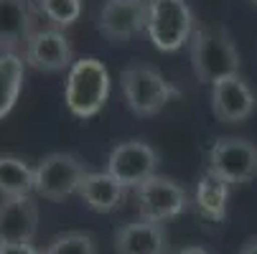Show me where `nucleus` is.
Returning a JSON list of instances; mask_svg holds the SVG:
<instances>
[{
	"instance_id": "6",
	"label": "nucleus",
	"mask_w": 257,
	"mask_h": 254,
	"mask_svg": "<svg viewBox=\"0 0 257 254\" xmlns=\"http://www.w3.org/2000/svg\"><path fill=\"white\" fill-rule=\"evenodd\" d=\"M209 170L229 186L257 178V145L247 137H216L209 150Z\"/></svg>"
},
{
	"instance_id": "24",
	"label": "nucleus",
	"mask_w": 257,
	"mask_h": 254,
	"mask_svg": "<svg viewBox=\"0 0 257 254\" xmlns=\"http://www.w3.org/2000/svg\"><path fill=\"white\" fill-rule=\"evenodd\" d=\"M249 3H252V6H257V0H249Z\"/></svg>"
},
{
	"instance_id": "16",
	"label": "nucleus",
	"mask_w": 257,
	"mask_h": 254,
	"mask_svg": "<svg viewBox=\"0 0 257 254\" xmlns=\"http://www.w3.org/2000/svg\"><path fill=\"white\" fill-rule=\"evenodd\" d=\"M194 203L204 219L216 221V224L224 221L227 219V203H229V183H224L219 175L206 170L196 183Z\"/></svg>"
},
{
	"instance_id": "15",
	"label": "nucleus",
	"mask_w": 257,
	"mask_h": 254,
	"mask_svg": "<svg viewBox=\"0 0 257 254\" xmlns=\"http://www.w3.org/2000/svg\"><path fill=\"white\" fill-rule=\"evenodd\" d=\"M79 198L97 213H109L125 203L127 198V188L120 183L117 178H112L107 170L102 173H87L82 186H79Z\"/></svg>"
},
{
	"instance_id": "1",
	"label": "nucleus",
	"mask_w": 257,
	"mask_h": 254,
	"mask_svg": "<svg viewBox=\"0 0 257 254\" xmlns=\"http://www.w3.org/2000/svg\"><path fill=\"white\" fill-rule=\"evenodd\" d=\"M189 54H191L194 77L201 84H214L219 79L239 74V66H242L239 51L229 31L222 26L196 28L189 41Z\"/></svg>"
},
{
	"instance_id": "8",
	"label": "nucleus",
	"mask_w": 257,
	"mask_h": 254,
	"mask_svg": "<svg viewBox=\"0 0 257 254\" xmlns=\"http://www.w3.org/2000/svg\"><path fill=\"white\" fill-rule=\"evenodd\" d=\"M161 163L158 150L145 140H125L107 155V173L117 178L125 188H138L156 175Z\"/></svg>"
},
{
	"instance_id": "3",
	"label": "nucleus",
	"mask_w": 257,
	"mask_h": 254,
	"mask_svg": "<svg viewBox=\"0 0 257 254\" xmlns=\"http://www.w3.org/2000/svg\"><path fill=\"white\" fill-rule=\"evenodd\" d=\"M120 89L125 104L138 117H156L166 110V104L181 92L161 74L156 66L130 64L120 71Z\"/></svg>"
},
{
	"instance_id": "20",
	"label": "nucleus",
	"mask_w": 257,
	"mask_h": 254,
	"mask_svg": "<svg viewBox=\"0 0 257 254\" xmlns=\"http://www.w3.org/2000/svg\"><path fill=\"white\" fill-rule=\"evenodd\" d=\"M44 254H97V241L87 231H64L46 244Z\"/></svg>"
},
{
	"instance_id": "14",
	"label": "nucleus",
	"mask_w": 257,
	"mask_h": 254,
	"mask_svg": "<svg viewBox=\"0 0 257 254\" xmlns=\"http://www.w3.org/2000/svg\"><path fill=\"white\" fill-rule=\"evenodd\" d=\"M115 254H171L163 224L138 219L115 231Z\"/></svg>"
},
{
	"instance_id": "11",
	"label": "nucleus",
	"mask_w": 257,
	"mask_h": 254,
	"mask_svg": "<svg viewBox=\"0 0 257 254\" xmlns=\"http://www.w3.org/2000/svg\"><path fill=\"white\" fill-rule=\"evenodd\" d=\"M254 107H257L254 89L242 74L219 79L211 84V112L219 122L224 125L244 122L254 112Z\"/></svg>"
},
{
	"instance_id": "19",
	"label": "nucleus",
	"mask_w": 257,
	"mask_h": 254,
	"mask_svg": "<svg viewBox=\"0 0 257 254\" xmlns=\"http://www.w3.org/2000/svg\"><path fill=\"white\" fill-rule=\"evenodd\" d=\"M82 0H36V13L44 16L51 28H69L82 18Z\"/></svg>"
},
{
	"instance_id": "13",
	"label": "nucleus",
	"mask_w": 257,
	"mask_h": 254,
	"mask_svg": "<svg viewBox=\"0 0 257 254\" xmlns=\"http://www.w3.org/2000/svg\"><path fill=\"white\" fill-rule=\"evenodd\" d=\"M39 234V206L31 196L0 201V244H33Z\"/></svg>"
},
{
	"instance_id": "9",
	"label": "nucleus",
	"mask_w": 257,
	"mask_h": 254,
	"mask_svg": "<svg viewBox=\"0 0 257 254\" xmlns=\"http://www.w3.org/2000/svg\"><path fill=\"white\" fill-rule=\"evenodd\" d=\"M23 61L33 66L36 71H46V74H56V71L71 69L74 64V49L66 33L61 28H36L33 36L26 44Z\"/></svg>"
},
{
	"instance_id": "12",
	"label": "nucleus",
	"mask_w": 257,
	"mask_h": 254,
	"mask_svg": "<svg viewBox=\"0 0 257 254\" xmlns=\"http://www.w3.org/2000/svg\"><path fill=\"white\" fill-rule=\"evenodd\" d=\"M36 31V6L31 0H0V54L23 56Z\"/></svg>"
},
{
	"instance_id": "18",
	"label": "nucleus",
	"mask_w": 257,
	"mask_h": 254,
	"mask_svg": "<svg viewBox=\"0 0 257 254\" xmlns=\"http://www.w3.org/2000/svg\"><path fill=\"white\" fill-rule=\"evenodd\" d=\"M33 178L36 173L26 160L16 155H0V196L3 198L31 196Z\"/></svg>"
},
{
	"instance_id": "21",
	"label": "nucleus",
	"mask_w": 257,
	"mask_h": 254,
	"mask_svg": "<svg viewBox=\"0 0 257 254\" xmlns=\"http://www.w3.org/2000/svg\"><path fill=\"white\" fill-rule=\"evenodd\" d=\"M0 254H44L33 244H0Z\"/></svg>"
},
{
	"instance_id": "17",
	"label": "nucleus",
	"mask_w": 257,
	"mask_h": 254,
	"mask_svg": "<svg viewBox=\"0 0 257 254\" xmlns=\"http://www.w3.org/2000/svg\"><path fill=\"white\" fill-rule=\"evenodd\" d=\"M26 82V61L18 54H0V120H3L21 97Z\"/></svg>"
},
{
	"instance_id": "4",
	"label": "nucleus",
	"mask_w": 257,
	"mask_h": 254,
	"mask_svg": "<svg viewBox=\"0 0 257 254\" xmlns=\"http://www.w3.org/2000/svg\"><path fill=\"white\" fill-rule=\"evenodd\" d=\"M196 18L186 0H148V33L151 44L163 54H176L191 41Z\"/></svg>"
},
{
	"instance_id": "23",
	"label": "nucleus",
	"mask_w": 257,
	"mask_h": 254,
	"mask_svg": "<svg viewBox=\"0 0 257 254\" xmlns=\"http://www.w3.org/2000/svg\"><path fill=\"white\" fill-rule=\"evenodd\" d=\"M173 254H211V251L204 249V246H183V249H178V251H173Z\"/></svg>"
},
{
	"instance_id": "7",
	"label": "nucleus",
	"mask_w": 257,
	"mask_h": 254,
	"mask_svg": "<svg viewBox=\"0 0 257 254\" xmlns=\"http://www.w3.org/2000/svg\"><path fill=\"white\" fill-rule=\"evenodd\" d=\"M135 201H138L140 219H148L156 224H166V221L176 219V216H181L191 206L189 191L166 175H153L143 186H138Z\"/></svg>"
},
{
	"instance_id": "2",
	"label": "nucleus",
	"mask_w": 257,
	"mask_h": 254,
	"mask_svg": "<svg viewBox=\"0 0 257 254\" xmlns=\"http://www.w3.org/2000/svg\"><path fill=\"white\" fill-rule=\"evenodd\" d=\"M107 99H109L107 66L94 56L77 59L69 69L66 87H64V102L69 107V112L79 120L97 117L104 110Z\"/></svg>"
},
{
	"instance_id": "10",
	"label": "nucleus",
	"mask_w": 257,
	"mask_h": 254,
	"mask_svg": "<svg viewBox=\"0 0 257 254\" xmlns=\"http://www.w3.org/2000/svg\"><path fill=\"white\" fill-rule=\"evenodd\" d=\"M148 0H104L97 28L107 41L127 44L138 33H145Z\"/></svg>"
},
{
	"instance_id": "5",
	"label": "nucleus",
	"mask_w": 257,
	"mask_h": 254,
	"mask_svg": "<svg viewBox=\"0 0 257 254\" xmlns=\"http://www.w3.org/2000/svg\"><path fill=\"white\" fill-rule=\"evenodd\" d=\"M33 191L46 201H64L74 196L89 173L82 158L74 153H49L33 168Z\"/></svg>"
},
{
	"instance_id": "22",
	"label": "nucleus",
	"mask_w": 257,
	"mask_h": 254,
	"mask_svg": "<svg viewBox=\"0 0 257 254\" xmlns=\"http://www.w3.org/2000/svg\"><path fill=\"white\" fill-rule=\"evenodd\" d=\"M239 254H257V236H252V239H247V241L242 244V249H239Z\"/></svg>"
}]
</instances>
